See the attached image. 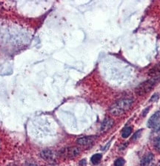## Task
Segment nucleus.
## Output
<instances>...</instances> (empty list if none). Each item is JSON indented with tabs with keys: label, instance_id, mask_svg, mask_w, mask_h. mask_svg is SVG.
Wrapping results in <instances>:
<instances>
[{
	"label": "nucleus",
	"instance_id": "nucleus-6",
	"mask_svg": "<svg viewBox=\"0 0 160 166\" xmlns=\"http://www.w3.org/2000/svg\"><path fill=\"white\" fill-rule=\"evenodd\" d=\"M114 121L113 119L110 118V117H107L105 118L104 121H103L102 123V126H101L100 130L102 133H105L108 130H109L114 126Z\"/></svg>",
	"mask_w": 160,
	"mask_h": 166
},
{
	"label": "nucleus",
	"instance_id": "nucleus-13",
	"mask_svg": "<svg viewBox=\"0 0 160 166\" xmlns=\"http://www.w3.org/2000/svg\"><path fill=\"white\" fill-rule=\"evenodd\" d=\"M154 146H155V148L157 149V151L160 152V137H158L157 140H156Z\"/></svg>",
	"mask_w": 160,
	"mask_h": 166
},
{
	"label": "nucleus",
	"instance_id": "nucleus-12",
	"mask_svg": "<svg viewBox=\"0 0 160 166\" xmlns=\"http://www.w3.org/2000/svg\"><path fill=\"white\" fill-rule=\"evenodd\" d=\"M125 159L122 158H119V159H116V161L114 162V166H124L125 165Z\"/></svg>",
	"mask_w": 160,
	"mask_h": 166
},
{
	"label": "nucleus",
	"instance_id": "nucleus-11",
	"mask_svg": "<svg viewBox=\"0 0 160 166\" xmlns=\"http://www.w3.org/2000/svg\"><path fill=\"white\" fill-rule=\"evenodd\" d=\"M131 132H132L131 127H126V128L123 130V131H122V136L123 138H128V136L130 135Z\"/></svg>",
	"mask_w": 160,
	"mask_h": 166
},
{
	"label": "nucleus",
	"instance_id": "nucleus-14",
	"mask_svg": "<svg viewBox=\"0 0 160 166\" xmlns=\"http://www.w3.org/2000/svg\"><path fill=\"white\" fill-rule=\"evenodd\" d=\"M141 134H142V130H138V131L136 132V134H134V136H133L132 140H138V139L139 138V136H141Z\"/></svg>",
	"mask_w": 160,
	"mask_h": 166
},
{
	"label": "nucleus",
	"instance_id": "nucleus-4",
	"mask_svg": "<svg viewBox=\"0 0 160 166\" xmlns=\"http://www.w3.org/2000/svg\"><path fill=\"white\" fill-rule=\"evenodd\" d=\"M80 154V149L77 147H71L65 148L62 150V155L69 158H73L77 157Z\"/></svg>",
	"mask_w": 160,
	"mask_h": 166
},
{
	"label": "nucleus",
	"instance_id": "nucleus-9",
	"mask_svg": "<svg viewBox=\"0 0 160 166\" xmlns=\"http://www.w3.org/2000/svg\"><path fill=\"white\" fill-rule=\"evenodd\" d=\"M150 76H151V77H157V76H159L160 74V62L158 65H157L156 66H154V67L152 68L151 71H149V73H148Z\"/></svg>",
	"mask_w": 160,
	"mask_h": 166
},
{
	"label": "nucleus",
	"instance_id": "nucleus-16",
	"mask_svg": "<svg viewBox=\"0 0 160 166\" xmlns=\"http://www.w3.org/2000/svg\"><path fill=\"white\" fill-rule=\"evenodd\" d=\"M85 164H86V161H85V159H82L81 161V163H80V165H85Z\"/></svg>",
	"mask_w": 160,
	"mask_h": 166
},
{
	"label": "nucleus",
	"instance_id": "nucleus-8",
	"mask_svg": "<svg viewBox=\"0 0 160 166\" xmlns=\"http://www.w3.org/2000/svg\"><path fill=\"white\" fill-rule=\"evenodd\" d=\"M93 142V138L92 136H83V137H80L77 140V144L82 146L88 145L92 143Z\"/></svg>",
	"mask_w": 160,
	"mask_h": 166
},
{
	"label": "nucleus",
	"instance_id": "nucleus-5",
	"mask_svg": "<svg viewBox=\"0 0 160 166\" xmlns=\"http://www.w3.org/2000/svg\"><path fill=\"white\" fill-rule=\"evenodd\" d=\"M40 156L43 158L45 160H46V161L48 162L55 161L56 158V154L55 152L49 149L43 150V151L41 152Z\"/></svg>",
	"mask_w": 160,
	"mask_h": 166
},
{
	"label": "nucleus",
	"instance_id": "nucleus-15",
	"mask_svg": "<svg viewBox=\"0 0 160 166\" xmlns=\"http://www.w3.org/2000/svg\"><path fill=\"white\" fill-rule=\"evenodd\" d=\"M150 110V108H149V107H148V108H147V109H146V110H145V111H143V116H146V114H147V113H148V111H149Z\"/></svg>",
	"mask_w": 160,
	"mask_h": 166
},
{
	"label": "nucleus",
	"instance_id": "nucleus-3",
	"mask_svg": "<svg viewBox=\"0 0 160 166\" xmlns=\"http://www.w3.org/2000/svg\"><path fill=\"white\" fill-rule=\"evenodd\" d=\"M148 127L156 130H160V111H157L148 122Z\"/></svg>",
	"mask_w": 160,
	"mask_h": 166
},
{
	"label": "nucleus",
	"instance_id": "nucleus-17",
	"mask_svg": "<svg viewBox=\"0 0 160 166\" xmlns=\"http://www.w3.org/2000/svg\"><path fill=\"white\" fill-rule=\"evenodd\" d=\"M1 7H2V5H1V3H0V8H1Z\"/></svg>",
	"mask_w": 160,
	"mask_h": 166
},
{
	"label": "nucleus",
	"instance_id": "nucleus-1",
	"mask_svg": "<svg viewBox=\"0 0 160 166\" xmlns=\"http://www.w3.org/2000/svg\"><path fill=\"white\" fill-rule=\"evenodd\" d=\"M133 103H134V99L128 98V97L122 98L111 105L109 111L114 116H121L131 108Z\"/></svg>",
	"mask_w": 160,
	"mask_h": 166
},
{
	"label": "nucleus",
	"instance_id": "nucleus-10",
	"mask_svg": "<svg viewBox=\"0 0 160 166\" xmlns=\"http://www.w3.org/2000/svg\"><path fill=\"white\" fill-rule=\"evenodd\" d=\"M102 158V154H94V155H93L91 159V163H92L93 165H97V164H99V163H100Z\"/></svg>",
	"mask_w": 160,
	"mask_h": 166
},
{
	"label": "nucleus",
	"instance_id": "nucleus-7",
	"mask_svg": "<svg viewBox=\"0 0 160 166\" xmlns=\"http://www.w3.org/2000/svg\"><path fill=\"white\" fill-rule=\"evenodd\" d=\"M154 156L153 154H147L144 156L141 160V166H150L153 163Z\"/></svg>",
	"mask_w": 160,
	"mask_h": 166
},
{
	"label": "nucleus",
	"instance_id": "nucleus-2",
	"mask_svg": "<svg viewBox=\"0 0 160 166\" xmlns=\"http://www.w3.org/2000/svg\"><path fill=\"white\" fill-rule=\"evenodd\" d=\"M160 81V76H157V77H152L151 79L146 80L140 84L139 85H138L136 87L135 90L136 93L139 96H144L147 94L151 91L152 90L156 85L159 83Z\"/></svg>",
	"mask_w": 160,
	"mask_h": 166
},
{
	"label": "nucleus",
	"instance_id": "nucleus-18",
	"mask_svg": "<svg viewBox=\"0 0 160 166\" xmlns=\"http://www.w3.org/2000/svg\"><path fill=\"white\" fill-rule=\"evenodd\" d=\"M158 166H160V163L159 164V165H158Z\"/></svg>",
	"mask_w": 160,
	"mask_h": 166
}]
</instances>
